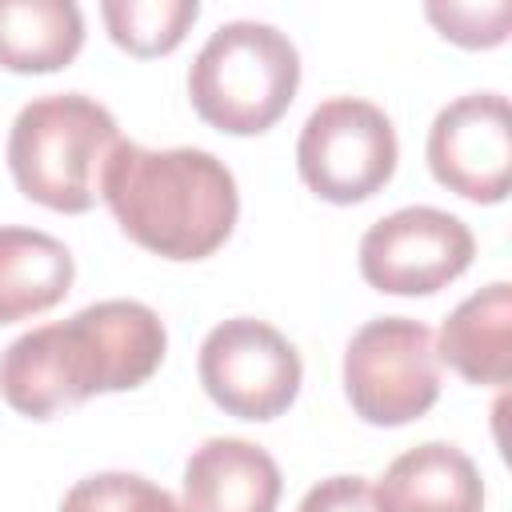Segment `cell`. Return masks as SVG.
Wrapping results in <instances>:
<instances>
[{"label": "cell", "instance_id": "12", "mask_svg": "<svg viewBox=\"0 0 512 512\" xmlns=\"http://www.w3.org/2000/svg\"><path fill=\"white\" fill-rule=\"evenodd\" d=\"M508 336H512V284L496 280L448 312L436 356L468 384H504L512 368Z\"/></svg>", "mask_w": 512, "mask_h": 512}, {"label": "cell", "instance_id": "11", "mask_svg": "<svg viewBox=\"0 0 512 512\" xmlns=\"http://www.w3.org/2000/svg\"><path fill=\"white\" fill-rule=\"evenodd\" d=\"M372 492L380 512H484L480 468L444 440L400 452Z\"/></svg>", "mask_w": 512, "mask_h": 512}, {"label": "cell", "instance_id": "14", "mask_svg": "<svg viewBox=\"0 0 512 512\" xmlns=\"http://www.w3.org/2000/svg\"><path fill=\"white\" fill-rule=\"evenodd\" d=\"M84 16L72 0H0V68L56 72L76 60Z\"/></svg>", "mask_w": 512, "mask_h": 512}, {"label": "cell", "instance_id": "10", "mask_svg": "<svg viewBox=\"0 0 512 512\" xmlns=\"http://www.w3.org/2000/svg\"><path fill=\"white\" fill-rule=\"evenodd\" d=\"M280 488L276 460L252 440L212 436L184 464L188 512H276Z\"/></svg>", "mask_w": 512, "mask_h": 512}, {"label": "cell", "instance_id": "3", "mask_svg": "<svg viewBox=\"0 0 512 512\" xmlns=\"http://www.w3.org/2000/svg\"><path fill=\"white\" fill-rule=\"evenodd\" d=\"M120 144L116 116L84 92H52L20 108L8 132L16 188L52 212H88Z\"/></svg>", "mask_w": 512, "mask_h": 512}, {"label": "cell", "instance_id": "17", "mask_svg": "<svg viewBox=\"0 0 512 512\" xmlns=\"http://www.w3.org/2000/svg\"><path fill=\"white\" fill-rule=\"evenodd\" d=\"M428 20L440 28L444 40L464 48H496L508 36L512 8L504 0L496 4H428Z\"/></svg>", "mask_w": 512, "mask_h": 512}, {"label": "cell", "instance_id": "16", "mask_svg": "<svg viewBox=\"0 0 512 512\" xmlns=\"http://www.w3.org/2000/svg\"><path fill=\"white\" fill-rule=\"evenodd\" d=\"M60 512H188V508L148 476L96 472L64 492Z\"/></svg>", "mask_w": 512, "mask_h": 512}, {"label": "cell", "instance_id": "7", "mask_svg": "<svg viewBox=\"0 0 512 512\" xmlns=\"http://www.w3.org/2000/svg\"><path fill=\"white\" fill-rule=\"evenodd\" d=\"M200 384L216 408L240 420H276L300 392V352L264 320L236 316L200 344Z\"/></svg>", "mask_w": 512, "mask_h": 512}, {"label": "cell", "instance_id": "4", "mask_svg": "<svg viewBox=\"0 0 512 512\" xmlns=\"http://www.w3.org/2000/svg\"><path fill=\"white\" fill-rule=\"evenodd\" d=\"M300 88L296 44L264 20L220 24L188 68V96L204 124L228 136L268 132Z\"/></svg>", "mask_w": 512, "mask_h": 512}, {"label": "cell", "instance_id": "13", "mask_svg": "<svg viewBox=\"0 0 512 512\" xmlns=\"http://www.w3.org/2000/svg\"><path fill=\"white\" fill-rule=\"evenodd\" d=\"M72 252L40 228H0V324L56 308L72 288Z\"/></svg>", "mask_w": 512, "mask_h": 512}, {"label": "cell", "instance_id": "5", "mask_svg": "<svg viewBox=\"0 0 512 512\" xmlns=\"http://www.w3.org/2000/svg\"><path fill=\"white\" fill-rule=\"evenodd\" d=\"M344 396L376 428L420 420L440 396V356L428 324L408 316L360 324L344 348Z\"/></svg>", "mask_w": 512, "mask_h": 512}, {"label": "cell", "instance_id": "9", "mask_svg": "<svg viewBox=\"0 0 512 512\" xmlns=\"http://www.w3.org/2000/svg\"><path fill=\"white\" fill-rule=\"evenodd\" d=\"M428 168L432 176L472 200L500 204L508 196L512 172V116L500 92H468L436 112L428 128Z\"/></svg>", "mask_w": 512, "mask_h": 512}, {"label": "cell", "instance_id": "8", "mask_svg": "<svg viewBox=\"0 0 512 512\" xmlns=\"http://www.w3.org/2000/svg\"><path fill=\"white\" fill-rule=\"evenodd\" d=\"M476 240L444 208L412 204L376 220L360 240V276L388 296H428L468 272Z\"/></svg>", "mask_w": 512, "mask_h": 512}, {"label": "cell", "instance_id": "2", "mask_svg": "<svg viewBox=\"0 0 512 512\" xmlns=\"http://www.w3.org/2000/svg\"><path fill=\"white\" fill-rule=\"evenodd\" d=\"M120 232L164 260H204L236 228L240 192L204 148H144L120 140L100 184Z\"/></svg>", "mask_w": 512, "mask_h": 512}, {"label": "cell", "instance_id": "1", "mask_svg": "<svg viewBox=\"0 0 512 512\" xmlns=\"http://www.w3.org/2000/svg\"><path fill=\"white\" fill-rule=\"evenodd\" d=\"M164 320L140 300H100L40 324L0 352V396L28 420H48L100 392L140 388L164 360Z\"/></svg>", "mask_w": 512, "mask_h": 512}, {"label": "cell", "instance_id": "15", "mask_svg": "<svg viewBox=\"0 0 512 512\" xmlns=\"http://www.w3.org/2000/svg\"><path fill=\"white\" fill-rule=\"evenodd\" d=\"M100 16L108 36L132 56L172 52L200 16L196 0H104Z\"/></svg>", "mask_w": 512, "mask_h": 512}, {"label": "cell", "instance_id": "18", "mask_svg": "<svg viewBox=\"0 0 512 512\" xmlns=\"http://www.w3.org/2000/svg\"><path fill=\"white\" fill-rule=\"evenodd\" d=\"M296 512H380V504L364 476H328L308 488Z\"/></svg>", "mask_w": 512, "mask_h": 512}, {"label": "cell", "instance_id": "6", "mask_svg": "<svg viewBox=\"0 0 512 512\" xmlns=\"http://www.w3.org/2000/svg\"><path fill=\"white\" fill-rule=\"evenodd\" d=\"M396 128L372 100L332 96L312 108L296 140L300 180L328 204H360L396 172Z\"/></svg>", "mask_w": 512, "mask_h": 512}]
</instances>
